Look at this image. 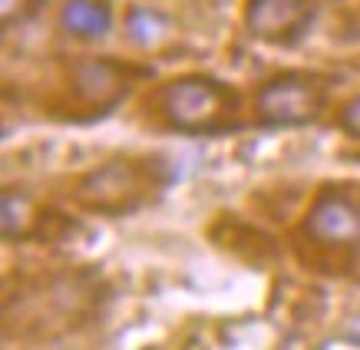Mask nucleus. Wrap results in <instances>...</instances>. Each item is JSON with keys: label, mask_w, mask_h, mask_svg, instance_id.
<instances>
[{"label": "nucleus", "mask_w": 360, "mask_h": 350, "mask_svg": "<svg viewBox=\"0 0 360 350\" xmlns=\"http://www.w3.org/2000/svg\"><path fill=\"white\" fill-rule=\"evenodd\" d=\"M155 110L162 116L165 126L179 132H221L235 126L241 110L238 93L215 77L188 73L175 77L155 89Z\"/></svg>", "instance_id": "1"}, {"label": "nucleus", "mask_w": 360, "mask_h": 350, "mask_svg": "<svg viewBox=\"0 0 360 350\" xmlns=\"http://www.w3.org/2000/svg\"><path fill=\"white\" fill-rule=\"evenodd\" d=\"M162 186V162L142 155H112L73 182V202L99 215H129Z\"/></svg>", "instance_id": "2"}, {"label": "nucleus", "mask_w": 360, "mask_h": 350, "mask_svg": "<svg viewBox=\"0 0 360 350\" xmlns=\"http://www.w3.org/2000/svg\"><path fill=\"white\" fill-rule=\"evenodd\" d=\"M328 86L321 77L311 73H278L264 79V86L255 96V112L264 126H307L324 110Z\"/></svg>", "instance_id": "3"}, {"label": "nucleus", "mask_w": 360, "mask_h": 350, "mask_svg": "<svg viewBox=\"0 0 360 350\" xmlns=\"http://www.w3.org/2000/svg\"><path fill=\"white\" fill-rule=\"evenodd\" d=\"M304 241L334 248V252H354L360 245V205L338 186L317 188L301 221Z\"/></svg>", "instance_id": "4"}, {"label": "nucleus", "mask_w": 360, "mask_h": 350, "mask_svg": "<svg viewBox=\"0 0 360 350\" xmlns=\"http://www.w3.org/2000/svg\"><path fill=\"white\" fill-rule=\"evenodd\" d=\"M70 93L79 106L93 112H106L129 93L132 73L112 56H77L66 66Z\"/></svg>", "instance_id": "5"}, {"label": "nucleus", "mask_w": 360, "mask_h": 350, "mask_svg": "<svg viewBox=\"0 0 360 350\" xmlns=\"http://www.w3.org/2000/svg\"><path fill=\"white\" fill-rule=\"evenodd\" d=\"M311 20V0H248L245 27L264 44H295Z\"/></svg>", "instance_id": "6"}, {"label": "nucleus", "mask_w": 360, "mask_h": 350, "mask_svg": "<svg viewBox=\"0 0 360 350\" xmlns=\"http://www.w3.org/2000/svg\"><path fill=\"white\" fill-rule=\"evenodd\" d=\"M212 241H215L219 248H225L229 254L248 261L251 268H262V264H268L274 254H278V245H274L264 231L251 228V225H245V221H238V219H229V215L215 221Z\"/></svg>", "instance_id": "7"}, {"label": "nucleus", "mask_w": 360, "mask_h": 350, "mask_svg": "<svg viewBox=\"0 0 360 350\" xmlns=\"http://www.w3.org/2000/svg\"><path fill=\"white\" fill-rule=\"evenodd\" d=\"M60 27L79 40H99L112 27V4L110 0H63Z\"/></svg>", "instance_id": "8"}, {"label": "nucleus", "mask_w": 360, "mask_h": 350, "mask_svg": "<svg viewBox=\"0 0 360 350\" xmlns=\"http://www.w3.org/2000/svg\"><path fill=\"white\" fill-rule=\"evenodd\" d=\"M44 205H37V198L23 188H4L0 198V221H4V235L11 241L17 238H33V231L40 225Z\"/></svg>", "instance_id": "9"}, {"label": "nucleus", "mask_w": 360, "mask_h": 350, "mask_svg": "<svg viewBox=\"0 0 360 350\" xmlns=\"http://www.w3.org/2000/svg\"><path fill=\"white\" fill-rule=\"evenodd\" d=\"M126 37L136 46L155 50V46H162L172 37V20L162 17L159 11H149V7H132L126 13Z\"/></svg>", "instance_id": "10"}, {"label": "nucleus", "mask_w": 360, "mask_h": 350, "mask_svg": "<svg viewBox=\"0 0 360 350\" xmlns=\"http://www.w3.org/2000/svg\"><path fill=\"white\" fill-rule=\"evenodd\" d=\"M44 7V0H4V27H13L17 20H27Z\"/></svg>", "instance_id": "11"}, {"label": "nucleus", "mask_w": 360, "mask_h": 350, "mask_svg": "<svg viewBox=\"0 0 360 350\" xmlns=\"http://www.w3.org/2000/svg\"><path fill=\"white\" fill-rule=\"evenodd\" d=\"M340 126L350 132V136H357L360 139V93L357 96H350L344 106H340Z\"/></svg>", "instance_id": "12"}, {"label": "nucleus", "mask_w": 360, "mask_h": 350, "mask_svg": "<svg viewBox=\"0 0 360 350\" xmlns=\"http://www.w3.org/2000/svg\"><path fill=\"white\" fill-rule=\"evenodd\" d=\"M340 337L360 347V311H357V314H350V318L340 324Z\"/></svg>", "instance_id": "13"}]
</instances>
